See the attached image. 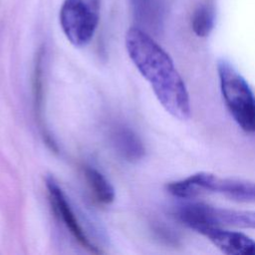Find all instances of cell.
I'll use <instances>...</instances> for the list:
<instances>
[{"label":"cell","instance_id":"cell-1","mask_svg":"<svg viewBox=\"0 0 255 255\" xmlns=\"http://www.w3.org/2000/svg\"><path fill=\"white\" fill-rule=\"evenodd\" d=\"M128 54L164 110L173 118L186 121L191 109L185 84L169 55L144 31L131 27L126 34Z\"/></svg>","mask_w":255,"mask_h":255},{"label":"cell","instance_id":"cell-2","mask_svg":"<svg viewBox=\"0 0 255 255\" xmlns=\"http://www.w3.org/2000/svg\"><path fill=\"white\" fill-rule=\"evenodd\" d=\"M220 90L226 107L245 131L255 132V95L246 80L225 59L217 62Z\"/></svg>","mask_w":255,"mask_h":255},{"label":"cell","instance_id":"cell-3","mask_svg":"<svg viewBox=\"0 0 255 255\" xmlns=\"http://www.w3.org/2000/svg\"><path fill=\"white\" fill-rule=\"evenodd\" d=\"M175 217L189 228L197 225L255 229V211L236 210L210 206L203 203H188L175 208Z\"/></svg>","mask_w":255,"mask_h":255},{"label":"cell","instance_id":"cell-4","mask_svg":"<svg viewBox=\"0 0 255 255\" xmlns=\"http://www.w3.org/2000/svg\"><path fill=\"white\" fill-rule=\"evenodd\" d=\"M99 20L100 0H65L60 10L62 30L76 47H84L92 40Z\"/></svg>","mask_w":255,"mask_h":255},{"label":"cell","instance_id":"cell-5","mask_svg":"<svg viewBox=\"0 0 255 255\" xmlns=\"http://www.w3.org/2000/svg\"><path fill=\"white\" fill-rule=\"evenodd\" d=\"M186 182L196 197L205 193H218L238 202H255V182L221 178L206 171L189 175Z\"/></svg>","mask_w":255,"mask_h":255},{"label":"cell","instance_id":"cell-6","mask_svg":"<svg viewBox=\"0 0 255 255\" xmlns=\"http://www.w3.org/2000/svg\"><path fill=\"white\" fill-rule=\"evenodd\" d=\"M46 186L50 196L51 203L58 216L61 218L67 229L78 241V243L88 251L92 253H102V251L90 240L85 230L83 229L80 221L78 220L75 212L72 209L64 191L59 186L58 182L53 176H47Z\"/></svg>","mask_w":255,"mask_h":255},{"label":"cell","instance_id":"cell-7","mask_svg":"<svg viewBox=\"0 0 255 255\" xmlns=\"http://www.w3.org/2000/svg\"><path fill=\"white\" fill-rule=\"evenodd\" d=\"M192 229L206 237L225 254L255 255V240L244 233L214 225H197Z\"/></svg>","mask_w":255,"mask_h":255},{"label":"cell","instance_id":"cell-8","mask_svg":"<svg viewBox=\"0 0 255 255\" xmlns=\"http://www.w3.org/2000/svg\"><path fill=\"white\" fill-rule=\"evenodd\" d=\"M112 144L118 154L128 162L140 160L145 153V148L137 134L128 127L119 126L111 133Z\"/></svg>","mask_w":255,"mask_h":255},{"label":"cell","instance_id":"cell-9","mask_svg":"<svg viewBox=\"0 0 255 255\" xmlns=\"http://www.w3.org/2000/svg\"><path fill=\"white\" fill-rule=\"evenodd\" d=\"M84 173L92 192L99 202L110 204L115 200V188L101 171L93 166H85Z\"/></svg>","mask_w":255,"mask_h":255},{"label":"cell","instance_id":"cell-10","mask_svg":"<svg viewBox=\"0 0 255 255\" xmlns=\"http://www.w3.org/2000/svg\"><path fill=\"white\" fill-rule=\"evenodd\" d=\"M215 13L211 6H198L191 17V27L194 34L198 37H206L210 34L214 27Z\"/></svg>","mask_w":255,"mask_h":255}]
</instances>
